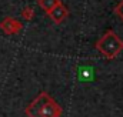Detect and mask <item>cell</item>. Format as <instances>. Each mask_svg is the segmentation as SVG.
I'll return each mask as SVG.
<instances>
[{"mask_svg":"<svg viewBox=\"0 0 123 117\" xmlns=\"http://www.w3.org/2000/svg\"><path fill=\"white\" fill-rule=\"evenodd\" d=\"M93 73H92V69L89 67H80L79 69V79L82 82H87V80H92L93 77Z\"/></svg>","mask_w":123,"mask_h":117,"instance_id":"obj_1","label":"cell"}]
</instances>
